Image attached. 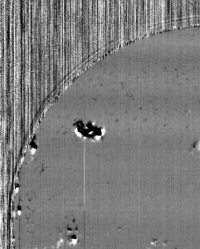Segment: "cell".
<instances>
[{
  "mask_svg": "<svg viewBox=\"0 0 200 249\" xmlns=\"http://www.w3.org/2000/svg\"><path fill=\"white\" fill-rule=\"evenodd\" d=\"M74 126V131L84 139H92V140H99L104 135V130L101 127H97L92 123L84 124L82 121H77Z\"/></svg>",
  "mask_w": 200,
  "mask_h": 249,
  "instance_id": "obj_1",
  "label": "cell"
},
{
  "mask_svg": "<svg viewBox=\"0 0 200 249\" xmlns=\"http://www.w3.org/2000/svg\"><path fill=\"white\" fill-rule=\"evenodd\" d=\"M77 233H78V231L77 228H72L70 224L66 226L65 228L63 230V236L70 244L77 243V240L79 238Z\"/></svg>",
  "mask_w": 200,
  "mask_h": 249,
  "instance_id": "obj_2",
  "label": "cell"
}]
</instances>
